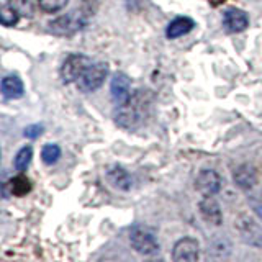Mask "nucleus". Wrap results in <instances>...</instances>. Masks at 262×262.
I'll return each mask as SVG.
<instances>
[{
	"label": "nucleus",
	"instance_id": "obj_1",
	"mask_svg": "<svg viewBox=\"0 0 262 262\" xmlns=\"http://www.w3.org/2000/svg\"><path fill=\"white\" fill-rule=\"evenodd\" d=\"M147 108H149V94L147 90H138L129 100L123 105H117L115 121L125 129H135L146 120Z\"/></svg>",
	"mask_w": 262,
	"mask_h": 262
},
{
	"label": "nucleus",
	"instance_id": "obj_2",
	"mask_svg": "<svg viewBox=\"0 0 262 262\" xmlns=\"http://www.w3.org/2000/svg\"><path fill=\"white\" fill-rule=\"evenodd\" d=\"M129 243L133 246V249L143 256H154L158 254L161 246L156 234L149 228L144 226H135L129 233Z\"/></svg>",
	"mask_w": 262,
	"mask_h": 262
},
{
	"label": "nucleus",
	"instance_id": "obj_3",
	"mask_svg": "<svg viewBox=\"0 0 262 262\" xmlns=\"http://www.w3.org/2000/svg\"><path fill=\"white\" fill-rule=\"evenodd\" d=\"M108 76V64L106 62H94L85 69V72L79 77L76 82L77 89L80 92H95L97 89H100Z\"/></svg>",
	"mask_w": 262,
	"mask_h": 262
},
{
	"label": "nucleus",
	"instance_id": "obj_4",
	"mask_svg": "<svg viewBox=\"0 0 262 262\" xmlns=\"http://www.w3.org/2000/svg\"><path fill=\"white\" fill-rule=\"evenodd\" d=\"M92 64V61L89 59L84 54H71L64 59L61 66V79L64 84H72L77 82L79 77L85 72V69Z\"/></svg>",
	"mask_w": 262,
	"mask_h": 262
},
{
	"label": "nucleus",
	"instance_id": "obj_5",
	"mask_svg": "<svg viewBox=\"0 0 262 262\" xmlns=\"http://www.w3.org/2000/svg\"><path fill=\"white\" fill-rule=\"evenodd\" d=\"M223 180H221L220 174L213 169H203L199 172V176L195 179V188L199 190L203 196H213L221 190Z\"/></svg>",
	"mask_w": 262,
	"mask_h": 262
},
{
	"label": "nucleus",
	"instance_id": "obj_6",
	"mask_svg": "<svg viewBox=\"0 0 262 262\" xmlns=\"http://www.w3.org/2000/svg\"><path fill=\"white\" fill-rule=\"evenodd\" d=\"M200 257V244L195 237H182L179 239L172 249V259L176 262H184V260H196Z\"/></svg>",
	"mask_w": 262,
	"mask_h": 262
},
{
	"label": "nucleus",
	"instance_id": "obj_7",
	"mask_svg": "<svg viewBox=\"0 0 262 262\" xmlns=\"http://www.w3.org/2000/svg\"><path fill=\"white\" fill-rule=\"evenodd\" d=\"M85 21H87L85 15L82 13V10H79L77 15L59 16V18L49 23V27H51V31L56 33V35H71V33L84 27Z\"/></svg>",
	"mask_w": 262,
	"mask_h": 262
},
{
	"label": "nucleus",
	"instance_id": "obj_8",
	"mask_svg": "<svg viewBox=\"0 0 262 262\" xmlns=\"http://www.w3.org/2000/svg\"><path fill=\"white\" fill-rule=\"evenodd\" d=\"M237 233H239L241 239L249 244L254 246V248H262V229L259 228L257 223H254L251 218H239L236 223Z\"/></svg>",
	"mask_w": 262,
	"mask_h": 262
},
{
	"label": "nucleus",
	"instance_id": "obj_9",
	"mask_svg": "<svg viewBox=\"0 0 262 262\" xmlns=\"http://www.w3.org/2000/svg\"><path fill=\"white\" fill-rule=\"evenodd\" d=\"M110 94H112V100L115 102V105H123L129 100L131 90H129V77L126 74H123V72L115 74L110 84Z\"/></svg>",
	"mask_w": 262,
	"mask_h": 262
},
{
	"label": "nucleus",
	"instance_id": "obj_10",
	"mask_svg": "<svg viewBox=\"0 0 262 262\" xmlns=\"http://www.w3.org/2000/svg\"><path fill=\"white\" fill-rule=\"evenodd\" d=\"M199 211L202 218L210 225L220 226L223 223V211H221L220 203L213 196H203L199 203Z\"/></svg>",
	"mask_w": 262,
	"mask_h": 262
},
{
	"label": "nucleus",
	"instance_id": "obj_11",
	"mask_svg": "<svg viewBox=\"0 0 262 262\" xmlns=\"http://www.w3.org/2000/svg\"><path fill=\"white\" fill-rule=\"evenodd\" d=\"M233 182L241 190H251L257 184V169L251 164H241L233 172Z\"/></svg>",
	"mask_w": 262,
	"mask_h": 262
},
{
	"label": "nucleus",
	"instance_id": "obj_12",
	"mask_svg": "<svg viewBox=\"0 0 262 262\" xmlns=\"http://www.w3.org/2000/svg\"><path fill=\"white\" fill-rule=\"evenodd\" d=\"M223 27L228 33H241L249 27V18L239 8H228L223 15Z\"/></svg>",
	"mask_w": 262,
	"mask_h": 262
},
{
	"label": "nucleus",
	"instance_id": "obj_13",
	"mask_svg": "<svg viewBox=\"0 0 262 262\" xmlns=\"http://www.w3.org/2000/svg\"><path fill=\"white\" fill-rule=\"evenodd\" d=\"M106 180L108 184L117 188V190H123V192H128L131 187H133V179L128 174L126 169H123L121 166H112L106 169L105 172Z\"/></svg>",
	"mask_w": 262,
	"mask_h": 262
},
{
	"label": "nucleus",
	"instance_id": "obj_14",
	"mask_svg": "<svg viewBox=\"0 0 262 262\" xmlns=\"http://www.w3.org/2000/svg\"><path fill=\"white\" fill-rule=\"evenodd\" d=\"M195 27V21L192 18H188V16H179V18L172 20L167 28H166V36L169 39H176V38H180L187 35V33H190Z\"/></svg>",
	"mask_w": 262,
	"mask_h": 262
},
{
	"label": "nucleus",
	"instance_id": "obj_15",
	"mask_svg": "<svg viewBox=\"0 0 262 262\" xmlns=\"http://www.w3.org/2000/svg\"><path fill=\"white\" fill-rule=\"evenodd\" d=\"M2 94L5 98H10V100H16V98H21L25 94V87L20 77L16 76H7L2 80Z\"/></svg>",
	"mask_w": 262,
	"mask_h": 262
},
{
	"label": "nucleus",
	"instance_id": "obj_16",
	"mask_svg": "<svg viewBox=\"0 0 262 262\" xmlns=\"http://www.w3.org/2000/svg\"><path fill=\"white\" fill-rule=\"evenodd\" d=\"M4 188H8L12 196H23L31 190V180L25 176H16L8 180Z\"/></svg>",
	"mask_w": 262,
	"mask_h": 262
},
{
	"label": "nucleus",
	"instance_id": "obj_17",
	"mask_svg": "<svg viewBox=\"0 0 262 262\" xmlns=\"http://www.w3.org/2000/svg\"><path fill=\"white\" fill-rule=\"evenodd\" d=\"M20 20V12L16 10V7L8 2V0H2V8H0V21L4 27H15Z\"/></svg>",
	"mask_w": 262,
	"mask_h": 262
},
{
	"label": "nucleus",
	"instance_id": "obj_18",
	"mask_svg": "<svg viewBox=\"0 0 262 262\" xmlns=\"http://www.w3.org/2000/svg\"><path fill=\"white\" fill-rule=\"evenodd\" d=\"M31 158H33V149H31V146H23L21 149H20L18 152H16L15 159H13V166H15V169L18 170V172L27 170L28 166H30V162H31Z\"/></svg>",
	"mask_w": 262,
	"mask_h": 262
},
{
	"label": "nucleus",
	"instance_id": "obj_19",
	"mask_svg": "<svg viewBox=\"0 0 262 262\" xmlns=\"http://www.w3.org/2000/svg\"><path fill=\"white\" fill-rule=\"evenodd\" d=\"M61 158V147L57 144H46L41 149V159H43L45 164L48 166H53Z\"/></svg>",
	"mask_w": 262,
	"mask_h": 262
},
{
	"label": "nucleus",
	"instance_id": "obj_20",
	"mask_svg": "<svg viewBox=\"0 0 262 262\" xmlns=\"http://www.w3.org/2000/svg\"><path fill=\"white\" fill-rule=\"evenodd\" d=\"M69 0H38V7L46 13H56L68 5Z\"/></svg>",
	"mask_w": 262,
	"mask_h": 262
},
{
	"label": "nucleus",
	"instance_id": "obj_21",
	"mask_svg": "<svg viewBox=\"0 0 262 262\" xmlns=\"http://www.w3.org/2000/svg\"><path fill=\"white\" fill-rule=\"evenodd\" d=\"M41 133H43V125H31L25 129V136L30 139H36L38 136H41Z\"/></svg>",
	"mask_w": 262,
	"mask_h": 262
},
{
	"label": "nucleus",
	"instance_id": "obj_22",
	"mask_svg": "<svg viewBox=\"0 0 262 262\" xmlns=\"http://www.w3.org/2000/svg\"><path fill=\"white\" fill-rule=\"evenodd\" d=\"M208 2H210L211 5H215V7H216V5H221V4H225L226 0H208Z\"/></svg>",
	"mask_w": 262,
	"mask_h": 262
},
{
	"label": "nucleus",
	"instance_id": "obj_23",
	"mask_svg": "<svg viewBox=\"0 0 262 262\" xmlns=\"http://www.w3.org/2000/svg\"><path fill=\"white\" fill-rule=\"evenodd\" d=\"M257 215H259V218L262 220V205H260V207L257 208Z\"/></svg>",
	"mask_w": 262,
	"mask_h": 262
}]
</instances>
